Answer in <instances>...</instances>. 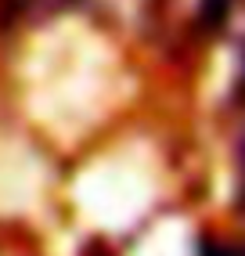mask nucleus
I'll use <instances>...</instances> for the list:
<instances>
[{"label": "nucleus", "instance_id": "1", "mask_svg": "<svg viewBox=\"0 0 245 256\" xmlns=\"http://www.w3.org/2000/svg\"><path fill=\"white\" fill-rule=\"evenodd\" d=\"M224 14H227V0H202V18L209 26L224 22Z\"/></svg>", "mask_w": 245, "mask_h": 256}, {"label": "nucleus", "instance_id": "2", "mask_svg": "<svg viewBox=\"0 0 245 256\" xmlns=\"http://www.w3.org/2000/svg\"><path fill=\"white\" fill-rule=\"evenodd\" d=\"M202 256H238L234 249H227V246H206Z\"/></svg>", "mask_w": 245, "mask_h": 256}]
</instances>
